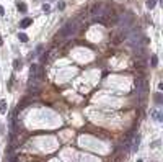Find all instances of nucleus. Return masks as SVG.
<instances>
[{
  "label": "nucleus",
  "instance_id": "nucleus-1",
  "mask_svg": "<svg viewBox=\"0 0 163 162\" xmlns=\"http://www.w3.org/2000/svg\"><path fill=\"white\" fill-rule=\"evenodd\" d=\"M77 30H78L77 21H69V23H67L65 26L60 30V33H59V35L62 36V38H70L72 35H75V33H77Z\"/></svg>",
  "mask_w": 163,
  "mask_h": 162
},
{
  "label": "nucleus",
  "instance_id": "nucleus-2",
  "mask_svg": "<svg viewBox=\"0 0 163 162\" xmlns=\"http://www.w3.org/2000/svg\"><path fill=\"white\" fill-rule=\"evenodd\" d=\"M31 23H33V20H31V18H25V20L21 21V23H20V26H21V28H28Z\"/></svg>",
  "mask_w": 163,
  "mask_h": 162
},
{
  "label": "nucleus",
  "instance_id": "nucleus-3",
  "mask_svg": "<svg viewBox=\"0 0 163 162\" xmlns=\"http://www.w3.org/2000/svg\"><path fill=\"white\" fill-rule=\"evenodd\" d=\"M5 111H7V102H5V100H2V102H0V113H2V115H5Z\"/></svg>",
  "mask_w": 163,
  "mask_h": 162
},
{
  "label": "nucleus",
  "instance_id": "nucleus-4",
  "mask_svg": "<svg viewBox=\"0 0 163 162\" xmlns=\"http://www.w3.org/2000/svg\"><path fill=\"white\" fill-rule=\"evenodd\" d=\"M155 3H157V0H147V7L148 8H153V7H155Z\"/></svg>",
  "mask_w": 163,
  "mask_h": 162
},
{
  "label": "nucleus",
  "instance_id": "nucleus-5",
  "mask_svg": "<svg viewBox=\"0 0 163 162\" xmlns=\"http://www.w3.org/2000/svg\"><path fill=\"white\" fill-rule=\"evenodd\" d=\"M18 40L21 41V43H26V41H28V36H26V35H20V36H18Z\"/></svg>",
  "mask_w": 163,
  "mask_h": 162
},
{
  "label": "nucleus",
  "instance_id": "nucleus-6",
  "mask_svg": "<svg viewBox=\"0 0 163 162\" xmlns=\"http://www.w3.org/2000/svg\"><path fill=\"white\" fill-rule=\"evenodd\" d=\"M139 142H140V138H139V136H136V139H134V149L139 147Z\"/></svg>",
  "mask_w": 163,
  "mask_h": 162
},
{
  "label": "nucleus",
  "instance_id": "nucleus-7",
  "mask_svg": "<svg viewBox=\"0 0 163 162\" xmlns=\"http://www.w3.org/2000/svg\"><path fill=\"white\" fill-rule=\"evenodd\" d=\"M29 71H31V75H36V72H38V66H34V64H33Z\"/></svg>",
  "mask_w": 163,
  "mask_h": 162
},
{
  "label": "nucleus",
  "instance_id": "nucleus-8",
  "mask_svg": "<svg viewBox=\"0 0 163 162\" xmlns=\"http://www.w3.org/2000/svg\"><path fill=\"white\" fill-rule=\"evenodd\" d=\"M18 10H21V12H26V5H25V3H18Z\"/></svg>",
  "mask_w": 163,
  "mask_h": 162
},
{
  "label": "nucleus",
  "instance_id": "nucleus-9",
  "mask_svg": "<svg viewBox=\"0 0 163 162\" xmlns=\"http://www.w3.org/2000/svg\"><path fill=\"white\" fill-rule=\"evenodd\" d=\"M157 62H158V57L157 56H152V66H157Z\"/></svg>",
  "mask_w": 163,
  "mask_h": 162
},
{
  "label": "nucleus",
  "instance_id": "nucleus-10",
  "mask_svg": "<svg viewBox=\"0 0 163 162\" xmlns=\"http://www.w3.org/2000/svg\"><path fill=\"white\" fill-rule=\"evenodd\" d=\"M13 67H15L16 71H18V69H21V66H20V62H18V61H15V62H13Z\"/></svg>",
  "mask_w": 163,
  "mask_h": 162
},
{
  "label": "nucleus",
  "instance_id": "nucleus-11",
  "mask_svg": "<svg viewBox=\"0 0 163 162\" xmlns=\"http://www.w3.org/2000/svg\"><path fill=\"white\" fill-rule=\"evenodd\" d=\"M155 100H157V103H160V102H162V95H157Z\"/></svg>",
  "mask_w": 163,
  "mask_h": 162
},
{
  "label": "nucleus",
  "instance_id": "nucleus-12",
  "mask_svg": "<svg viewBox=\"0 0 163 162\" xmlns=\"http://www.w3.org/2000/svg\"><path fill=\"white\" fill-rule=\"evenodd\" d=\"M0 15H5V10H3V7L0 5Z\"/></svg>",
  "mask_w": 163,
  "mask_h": 162
}]
</instances>
